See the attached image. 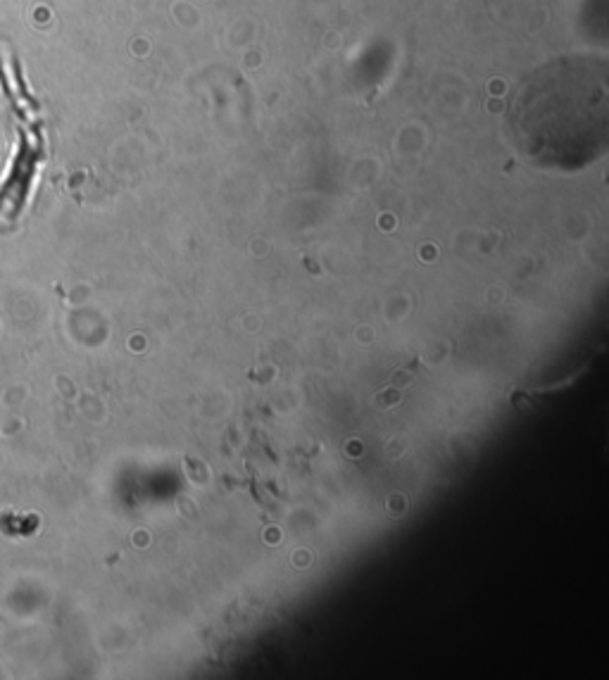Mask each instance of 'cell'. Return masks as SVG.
I'll use <instances>...</instances> for the list:
<instances>
[{
    "mask_svg": "<svg viewBox=\"0 0 609 680\" xmlns=\"http://www.w3.org/2000/svg\"><path fill=\"white\" fill-rule=\"evenodd\" d=\"M512 141L541 167L579 170L607 148V65L565 58L535 69L510 110Z\"/></svg>",
    "mask_w": 609,
    "mask_h": 680,
    "instance_id": "obj_1",
    "label": "cell"
}]
</instances>
